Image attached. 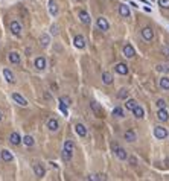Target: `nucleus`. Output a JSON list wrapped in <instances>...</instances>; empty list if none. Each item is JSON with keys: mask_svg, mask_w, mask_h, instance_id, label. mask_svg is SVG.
I'll return each mask as SVG.
<instances>
[{"mask_svg": "<svg viewBox=\"0 0 169 181\" xmlns=\"http://www.w3.org/2000/svg\"><path fill=\"white\" fill-rule=\"evenodd\" d=\"M73 149H75L73 142H72V140H66V142H64V148H63V160H64V161H70V160H72Z\"/></svg>", "mask_w": 169, "mask_h": 181, "instance_id": "nucleus-1", "label": "nucleus"}, {"mask_svg": "<svg viewBox=\"0 0 169 181\" xmlns=\"http://www.w3.org/2000/svg\"><path fill=\"white\" fill-rule=\"evenodd\" d=\"M111 148H113V152H114V155H116L119 160H125V158L128 157L126 151H125L122 146H119L117 143H113V145H111Z\"/></svg>", "mask_w": 169, "mask_h": 181, "instance_id": "nucleus-2", "label": "nucleus"}, {"mask_svg": "<svg viewBox=\"0 0 169 181\" xmlns=\"http://www.w3.org/2000/svg\"><path fill=\"white\" fill-rule=\"evenodd\" d=\"M9 28H11V32L16 35V37H20L22 35V31H23V28H22V25L17 22V20H14V22H11V25H9Z\"/></svg>", "mask_w": 169, "mask_h": 181, "instance_id": "nucleus-3", "label": "nucleus"}, {"mask_svg": "<svg viewBox=\"0 0 169 181\" xmlns=\"http://www.w3.org/2000/svg\"><path fill=\"white\" fill-rule=\"evenodd\" d=\"M154 136H155L158 140H163V139L167 137V131H166L163 126H155V128H154Z\"/></svg>", "mask_w": 169, "mask_h": 181, "instance_id": "nucleus-4", "label": "nucleus"}, {"mask_svg": "<svg viewBox=\"0 0 169 181\" xmlns=\"http://www.w3.org/2000/svg\"><path fill=\"white\" fill-rule=\"evenodd\" d=\"M34 173H35V176H38V178H43V176H44V173H46V170H44L43 164H40V163H35V164H34Z\"/></svg>", "mask_w": 169, "mask_h": 181, "instance_id": "nucleus-5", "label": "nucleus"}, {"mask_svg": "<svg viewBox=\"0 0 169 181\" xmlns=\"http://www.w3.org/2000/svg\"><path fill=\"white\" fill-rule=\"evenodd\" d=\"M96 25H98V28L101 29V31H108V28H110V25H108V22L104 18V17H99L98 20H96Z\"/></svg>", "mask_w": 169, "mask_h": 181, "instance_id": "nucleus-6", "label": "nucleus"}, {"mask_svg": "<svg viewBox=\"0 0 169 181\" xmlns=\"http://www.w3.org/2000/svg\"><path fill=\"white\" fill-rule=\"evenodd\" d=\"M142 37L146 40V41H151L154 38V31L151 28H143L142 29Z\"/></svg>", "mask_w": 169, "mask_h": 181, "instance_id": "nucleus-7", "label": "nucleus"}, {"mask_svg": "<svg viewBox=\"0 0 169 181\" xmlns=\"http://www.w3.org/2000/svg\"><path fill=\"white\" fill-rule=\"evenodd\" d=\"M123 55H125L126 58H134V55H136L134 47H133L131 44H125V46H123Z\"/></svg>", "mask_w": 169, "mask_h": 181, "instance_id": "nucleus-8", "label": "nucleus"}, {"mask_svg": "<svg viewBox=\"0 0 169 181\" xmlns=\"http://www.w3.org/2000/svg\"><path fill=\"white\" fill-rule=\"evenodd\" d=\"M34 65H35L37 70H44V69H46V59H44L43 56H38V58H35Z\"/></svg>", "mask_w": 169, "mask_h": 181, "instance_id": "nucleus-9", "label": "nucleus"}, {"mask_svg": "<svg viewBox=\"0 0 169 181\" xmlns=\"http://www.w3.org/2000/svg\"><path fill=\"white\" fill-rule=\"evenodd\" d=\"M114 70H116V73H119V75H128V65L126 64H123V62H119V64H116V67H114Z\"/></svg>", "mask_w": 169, "mask_h": 181, "instance_id": "nucleus-10", "label": "nucleus"}, {"mask_svg": "<svg viewBox=\"0 0 169 181\" xmlns=\"http://www.w3.org/2000/svg\"><path fill=\"white\" fill-rule=\"evenodd\" d=\"M73 43H75V47H78V49H84L85 47V40H84L82 35H76L73 38Z\"/></svg>", "mask_w": 169, "mask_h": 181, "instance_id": "nucleus-11", "label": "nucleus"}, {"mask_svg": "<svg viewBox=\"0 0 169 181\" xmlns=\"http://www.w3.org/2000/svg\"><path fill=\"white\" fill-rule=\"evenodd\" d=\"M12 99H14L19 105H22V107H26V105H28V101H26L22 95H19V93H12Z\"/></svg>", "mask_w": 169, "mask_h": 181, "instance_id": "nucleus-12", "label": "nucleus"}, {"mask_svg": "<svg viewBox=\"0 0 169 181\" xmlns=\"http://www.w3.org/2000/svg\"><path fill=\"white\" fill-rule=\"evenodd\" d=\"M75 131H76V134H78L79 137H85V136H87V128H85L82 123H76V125H75Z\"/></svg>", "mask_w": 169, "mask_h": 181, "instance_id": "nucleus-13", "label": "nucleus"}, {"mask_svg": "<svg viewBox=\"0 0 169 181\" xmlns=\"http://www.w3.org/2000/svg\"><path fill=\"white\" fill-rule=\"evenodd\" d=\"M0 157H2V160H3V161H6V163H9V161H12V160H14V155H12L8 149H3L2 152H0Z\"/></svg>", "mask_w": 169, "mask_h": 181, "instance_id": "nucleus-14", "label": "nucleus"}, {"mask_svg": "<svg viewBox=\"0 0 169 181\" xmlns=\"http://www.w3.org/2000/svg\"><path fill=\"white\" fill-rule=\"evenodd\" d=\"M3 76H5V79L9 82V84H14L16 82V78H14V73L9 70V69H3Z\"/></svg>", "mask_w": 169, "mask_h": 181, "instance_id": "nucleus-15", "label": "nucleus"}, {"mask_svg": "<svg viewBox=\"0 0 169 181\" xmlns=\"http://www.w3.org/2000/svg\"><path fill=\"white\" fill-rule=\"evenodd\" d=\"M157 117H158V120H160V122H167L169 114H167V111H166L164 108H160V110L157 111Z\"/></svg>", "mask_w": 169, "mask_h": 181, "instance_id": "nucleus-16", "label": "nucleus"}, {"mask_svg": "<svg viewBox=\"0 0 169 181\" xmlns=\"http://www.w3.org/2000/svg\"><path fill=\"white\" fill-rule=\"evenodd\" d=\"M22 140H23V139L20 137L19 132H12V134L9 136V142H11V145H16V146H17V145L22 143Z\"/></svg>", "mask_w": 169, "mask_h": 181, "instance_id": "nucleus-17", "label": "nucleus"}, {"mask_svg": "<svg viewBox=\"0 0 169 181\" xmlns=\"http://www.w3.org/2000/svg\"><path fill=\"white\" fill-rule=\"evenodd\" d=\"M90 108H91V111H93L95 114H98V116L102 114V108H101V105H99L96 101H91V102H90Z\"/></svg>", "mask_w": 169, "mask_h": 181, "instance_id": "nucleus-18", "label": "nucleus"}, {"mask_svg": "<svg viewBox=\"0 0 169 181\" xmlns=\"http://www.w3.org/2000/svg\"><path fill=\"white\" fill-rule=\"evenodd\" d=\"M47 128H49V131H57V129L60 128L58 120H57V119H49V120H47Z\"/></svg>", "mask_w": 169, "mask_h": 181, "instance_id": "nucleus-19", "label": "nucleus"}, {"mask_svg": "<svg viewBox=\"0 0 169 181\" xmlns=\"http://www.w3.org/2000/svg\"><path fill=\"white\" fill-rule=\"evenodd\" d=\"M79 18H81V22L84 25H90V22H91V18H90V15H88L87 11H81L79 12Z\"/></svg>", "mask_w": 169, "mask_h": 181, "instance_id": "nucleus-20", "label": "nucleus"}, {"mask_svg": "<svg viewBox=\"0 0 169 181\" xmlns=\"http://www.w3.org/2000/svg\"><path fill=\"white\" fill-rule=\"evenodd\" d=\"M8 59H9V62H12V64H20V55H19L17 52H11V53L8 55Z\"/></svg>", "mask_w": 169, "mask_h": 181, "instance_id": "nucleus-21", "label": "nucleus"}, {"mask_svg": "<svg viewBox=\"0 0 169 181\" xmlns=\"http://www.w3.org/2000/svg\"><path fill=\"white\" fill-rule=\"evenodd\" d=\"M133 114H134L137 119H143V117H145V110H143L142 107H139V105H137V107L133 110Z\"/></svg>", "mask_w": 169, "mask_h": 181, "instance_id": "nucleus-22", "label": "nucleus"}, {"mask_svg": "<svg viewBox=\"0 0 169 181\" xmlns=\"http://www.w3.org/2000/svg\"><path fill=\"white\" fill-rule=\"evenodd\" d=\"M47 6H49V12H50L52 15H57V14H58V5H57V2H53V0H50Z\"/></svg>", "mask_w": 169, "mask_h": 181, "instance_id": "nucleus-23", "label": "nucleus"}, {"mask_svg": "<svg viewBox=\"0 0 169 181\" xmlns=\"http://www.w3.org/2000/svg\"><path fill=\"white\" fill-rule=\"evenodd\" d=\"M40 44H41L43 47H47V46L50 44V37H49L47 34H43V35L40 37Z\"/></svg>", "mask_w": 169, "mask_h": 181, "instance_id": "nucleus-24", "label": "nucleus"}, {"mask_svg": "<svg viewBox=\"0 0 169 181\" xmlns=\"http://www.w3.org/2000/svg\"><path fill=\"white\" fill-rule=\"evenodd\" d=\"M123 137H125V140H126V142H134V140L137 139V136H136V132H134L133 129H128V131L125 132V136H123Z\"/></svg>", "mask_w": 169, "mask_h": 181, "instance_id": "nucleus-25", "label": "nucleus"}, {"mask_svg": "<svg viewBox=\"0 0 169 181\" xmlns=\"http://www.w3.org/2000/svg\"><path fill=\"white\" fill-rule=\"evenodd\" d=\"M102 82H104V84H107V85H110V84L113 82V76H111V73L104 72V73H102Z\"/></svg>", "mask_w": 169, "mask_h": 181, "instance_id": "nucleus-26", "label": "nucleus"}, {"mask_svg": "<svg viewBox=\"0 0 169 181\" xmlns=\"http://www.w3.org/2000/svg\"><path fill=\"white\" fill-rule=\"evenodd\" d=\"M119 14H120L122 17H129V8H128L126 5H120V6H119Z\"/></svg>", "mask_w": 169, "mask_h": 181, "instance_id": "nucleus-27", "label": "nucleus"}, {"mask_svg": "<svg viewBox=\"0 0 169 181\" xmlns=\"http://www.w3.org/2000/svg\"><path fill=\"white\" fill-rule=\"evenodd\" d=\"M23 143H25L28 148H31V146H34L35 140H34V137H32V136H25V137H23Z\"/></svg>", "mask_w": 169, "mask_h": 181, "instance_id": "nucleus-28", "label": "nucleus"}, {"mask_svg": "<svg viewBox=\"0 0 169 181\" xmlns=\"http://www.w3.org/2000/svg\"><path fill=\"white\" fill-rule=\"evenodd\" d=\"M136 107H137V104H136V101H134V99H128V101L125 102V108H126V110H129V111H133Z\"/></svg>", "mask_w": 169, "mask_h": 181, "instance_id": "nucleus-29", "label": "nucleus"}, {"mask_svg": "<svg viewBox=\"0 0 169 181\" xmlns=\"http://www.w3.org/2000/svg\"><path fill=\"white\" fill-rule=\"evenodd\" d=\"M160 87H161L163 90H169V78H167V76H163V78L160 79Z\"/></svg>", "mask_w": 169, "mask_h": 181, "instance_id": "nucleus-30", "label": "nucleus"}, {"mask_svg": "<svg viewBox=\"0 0 169 181\" xmlns=\"http://www.w3.org/2000/svg\"><path fill=\"white\" fill-rule=\"evenodd\" d=\"M88 179H91V181H104V179H107V176L102 175V173H98V175H88Z\"/></svg>", "mask_w": 169, "mask_h": 181, "instance_id": "nucleus-31", "label": "nucleus"}, {"mask_svg": "<svg viewBox=\"0 0 169 181\" xmlns=\"http://www.w3.org/2000/svg\"><path fill=\"white\" fill-rule=\"evenodd\" d=\"M113 114H114L116 117H123V110H122L120 107H116V108L113 110Z\"/></svg>", "mask_w": 169, "mask_h": 181, "instance_id": "nucleus-32", "label": "nucleus"}, {"mask_svg": "<svg viewBox=\"0 0 169 181\" xmlns=\"http://www.w3.org/2000/svg\"><path fill=\"white\" fill-rule=\"evenodd\" d=\"M117 98H119V99H125V98H128V90L122 88V90H120V92L117 93Z\"/></svg>", "mask_w": 169, "mask_h": 181, "instance_id": "nucleus-33", "label": "nucleus"}, {"mask_svg": "<svg viewBox=\"0 0 169 181\" xmlns=\"http://www.w3.org/2000/svg\"><path fill=\"white\" fill-rule=\"evenodd\" d=\"M60 102H63L64 105H67V107H69V105L72 104V99H70L69 96H61V98H60Z\"/></svg>", "mask_w": 169, "mask_h": 181, "instance_id": "nucleus-34", "label": "nucleus"}, {"mask_svg": "<svg viewBox=\"0 0 169 181\" xmlns=\"http://www.w3.org/2000/svg\"><path fill=\"white\" fill-rule=\"evenodd\" d=\"M58 107H60V111H61L64 116H67V114H69V111H67V105H64L63 102H60V105H58Z\"/></svg>", "mask_w": 169, "mask_h": 181, "instance_id": "nucleus-35", "label": "nucleus"}, {"mask_svg": "<svg viewBox=\"0 0 169 181\" xmlns=\"http://www.w3.org/2000/svg\"><path fill=\"white\" fill-rule=\"evenodd\" d=\"M158 5L161 8H169V0H158Z\"/></svg>", "mask_w": 169, "mask_h": 181, "instance_id": "nucleus-36", "label": "nucleus"}, {"mask_svg": "<svg viewBox=\"0 0 169 181\" xmlns=\"http://www.w3.org/2000/svg\"><path fill=\"white\" fill-rule=\"evenodd\" d=\"M164 107H166V102H164L163 99H158V101H157V108L160 110V108H164Z\"/></svg>", "mask_w": 169, "mask_h": 181, "instance_id": "nucleus-37", "label": "nucleus"}, {"mask_svg": "<svg viewBox=\"0 0 169 181\" xmlns=\"http://www.w3.org/2000/svg\"><path fill=\"white\" fill-rule=\"evenodd\" d=\"M50 34H52V35H57V34H58V28H57L55 25H52V28H50Z\"/></svg>", "mask_w": 169, "mask_h": 181, "instance_id": "nucleus-38", "label": "nucleus"}, {"mask_svg": "<svg viewBox=\"0 0 169 181\" xmlns=\"http://www.w3.org/2000/svg\"><path fill=\"white\" fill-rule=\"evenodd\" d=\"M161 52H163V55H166V56H169V46H164Z\"/></svg>", "mask_w": 169, "mask_h": 181, "instance_id": "nucleus-39", "label": "nucleus"}, {"mask_svg": "<svg viewBox=\"0 0 169 181\" xmlns=\"http://www.w3.org/2000/svg\"><path fill=\"white\" fill-rule=\"evenodd\" d=\"M129 163H131L133 166H136V164H137V158H136V157H129Z\"/></svg>", "mask_w": 169, "mask_h": 181, "instance_id": "nucleus-40", "label": "nucleus"}, {"mask_svg": "<svg viewBox=\"0 0 169 181\" xmlns=\"http://www.w3.org/2000/svg\"><path fill=\"white\" fill-rule=\"evenodd\" d=\"M2 119H3V114H2V111H0V122H2Z\"/></svg>", "mask_w": 169, "mask_h": 181, "instance_id": "nucleus-41", "label": "nucleus"}]
</instances>
